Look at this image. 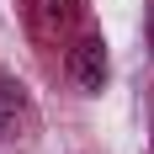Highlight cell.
<instances>
[{
  "instance_id": "1",
  "label": "cell",
  "mask_w": 154,
  "mask_h": 154,
  "mask_svg": "<svg viewBox=\"0 0 154 154\" xmlns=\"http://www.w3.org/2000/svg\"><path fill=\"white\" fill-rule=\"evenodd\" d=\"M106 69H112L106 64V43H101L96 32H85V37L69 48V80H75L85 96H96L101 85H106Z\"/></svg>"
},
{
  "instance_id": "2",
  "label": "cell",
  "mask_w": 154,
  "mask_h": 154,
  "mask_svg": "<svg viewBox=\"0 0 154 154\" xmlns=\"http://www.w3.org/2000/svg\"><path fill=\"white\" fill-rule=\"evenodd\" d=\"M32 122H37V112H32L27 85L21 80H0V138H21Z\"/></svg>"
},
{
  "instance_id": "3",
  "label": "cell",
  "mask_w": 154,
  "mask_h": 154,
  "mask_svg": "<svg viewBox=\"0 0 154 154\" xmlns=\"http://www.w3.org/2000/svg\"><path fill=\"white\" fill-rule=\"evenodd\" d=\"M27 21L37 27V37H64L80 21V0H27Z\"/></svg>"
},
{
  "instance_id": "4",
  "label": "cell",
  "mask_w": 154,
  "mask_h": 154,
  "mask_svg": "<svg viewBox=\"0 0 154 154\" xmlns=\"http://www.w3.org/2000/svg\"><path fill=\"white\" fill-rule=\"evenodd\" d=\"M149 43H154V16H149Z\"/></svg>"
}]
</instances>
